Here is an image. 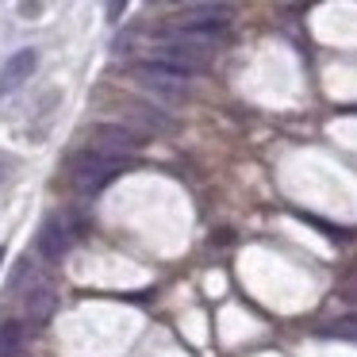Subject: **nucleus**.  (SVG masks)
Masks as SVG:
<instances>
[{"mask_svg": "<svg viewBox=\"0 0 357 357\" xmlns=\"http://www.w3.org/2000/svg\"><path fill=\"white\" fill-rule=\"evenodd\" d=\"M231 4H200V8L185 12V16H173V24L165 31H177V35H188V39H204V43H219V35H227L231 27Z\"/></svg>", "mask_w": 357, "mask_h": 357, "instance_id": "1", "label": "nucleus"}, {"mask_svg": "<svg viewBox=\"0 0 357 357\" xmlns=\"http://www.w3.org/2000/svg\"><path fill=\"white\" fill-rule=\"evenodd\" d=\"M119 169H123V158L104 154V150H96V146L81 150V154L70 162V177H73V185H77L81 192H100L104 185H112V181L119 177Z\"/></svg>", "mask_w": 357, "mask_h": 357, "instance_id": "2", "label": "nucleus"}, {"mask_svg": "<svg viewBox=\"0 0 357 357\" xmlns=\"http://www.w3.org/2000/svg\"><path fill=\"white\" fill-rule=\"evenodd\" d=\"M135 81H139L146 93H154L158 100H181L188 93V73L177 70V66H165L158 58L135 66Z\"/></svg>", "mask_w": 357, "mask_h": 357, "instance_id": "3", "label": "nucleus"}, {"mask_svg": "<svg viewBox=\"0 0 357 357\" xmlns=\"http://www.w3.org/2000/svg\"><path fill=\"white\" fill-rule=\"evenodd\" d=\"M89 142H93L96 150H104V154H135V150L142 146V139L135 131H127V127L119 123H96L93 131H89Z\"/></svg>", "mask_w": 357, "mask_h": 357, "instance_id": "4", "label": "nucleus"}, {"mask_svg": "<svg viewBox=\"0 0 357 357\" xmlns=\"http://www.w3.org/2000/svg\"><path fill=\"white\" fill-rule=\"evenodd\" d=\"M35 66H39V54H35L31 47L16 50V54L8 58V62L0 66V96L16 93V89H20V85H24V81L35 73Z\"/></svg>", "mask_w": 357, "mask_h": 357, "instance_id": "5", "label": "nucleus"}, {"mask_svg": "<svg viewBox=\"0 0 357 357\" xmlns=\"http://www.w3.org/2000/svg\"><path fill=\"white\" fill-rule=\"evenodd\" d=\"M70 223H62V219H47V223L39 227V254L47 257V261H62L66 254H70Z\"/></svg>", "mask_w": 357, "mask_h": 357, "instance_id": "6", "label": "nucleus"}, {"mask_svg": "<svg viewBox=\"0 0 357 357\" xmlns=\"http://www.w3.org/2000/svg\"><path fill=\"white\" fill-rule=\"evenodd\" d=\"M50 315H54V292L39 288V292L27 296V319H31V323H47Z\"/></svg>", "mask_w": 357, "mask_h": 357, "instance_id": "7", "label": "nucleus"}, {"mask_svg": "<svg viewBox=\"0 0 357 357\" xmlns=\"http://www.w3.org/2000/svg\"><path fill=\"white\" fill-rule=\"evenodd\" d=\"M123 8H127V0H108V20H112V24L123 20Z\"/></svg>", "mask_w": 357, "mask_h": 357, "instance_id": "8", "label": "nucleus"}, {"mask_svg": "<svg viewBox=\"0 0 357 357\" xmlns=\"http://www.w3.org/2000/svg\"><path fill=\"white\" fill-rule=\"evenodd\" d=\"M334 326H338V331H342V334H346V331H349V334H357V315H349V319H342V323H334Z\"/></svg>", "mask_w": 357, "mask_h": 357, "instance_id": "9", "label": "nucleus"}, {"mask_svg": "<svg viewBox=\"0 0 357 357\" xmlns=\"http://www.w3.org/2000/svg\"><path fill=\"white\" fill-rule=\"evenodd\" d=\"M0 261H4V250H0Z\"/></svg>", "mask_w": 357, "mask_h": 357, "instance_id": "10", "label": "nucleus"}]
</instances>
